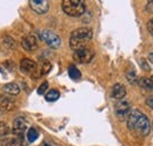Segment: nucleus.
Returning a JSON list of instances; mask_svg holds the SVG:
<instances>
[{
    "label": "nucleus",
    "mask_w": 153,
    "mask_h": 146,
    "mask_svg": "<svg viewBox=\"0 0 153 146\" xmlns=\"http://www.w3.org/2000/svg\"><path fill=\"white\" fill-rule=\"evenodd\" d=\"M147 58H149V61H151V63L153 64V51L149 53V57H147Z\"/></svg>",
    "instance_id": "28"
},
{
    "label": "nucleus",
    "mask_w": 153,
    "mask_h": 146,
    "mask_svg": "<svg viewBox=\"0 0 153 146\" xmlns=\"http://www.w3.org/2000/svg\"><path fill=\"white\" fill-rule=\"evenodd\" d=\"M146 105L150 107V109L153 110V95H150L146 98Z\"/></svg>",
    "instance_id": "25"
},
{
    "label": "nucleus",
    "mask_w": 153,
    "mask_h": 146,
    "mask_svg": "<svg viewBox=\"0 0 153 146\" xmlns=\"http://www.w3.org/2000/svg\"><path fill=\"white\" fill-rule=\"evenodd\" d=\"M126 95V87L123 84H115L111 90V97L117 100H121Z\"/></svg>",
    "instance_id": "11"
},
{
    "label": "nucleus",
    "mask_w": 153,
    "mask_h": 146,
    "mask_svg": "<svg viewBox=\"0 0 153 146\" xmlns=\"http://www.w3.org/2000/svg\"><path fill=\"white\" fill-rule=\"evenodd\" d=\"M151 80H152V83H153V75L151 77Z\"/></svg>",
    "instance_id": "30"
},
{
    "label": "nucleus",
    "mask_w": 153,
    "mask_h": 146,
    "mask_svg": "<svg viewBox=\"0 0 153 146\" xmlns=\"http://www.w3.org/2000/svg\"><path fill=\"white\" fill-rule=\"evenodd\" d=\"M30 7L38 14H45L48 12L50 4L46 0H31L30 1Z\"/></svg>",
    "instance_id": "8"
},
{
    "label": "nucleus",
    "mask_w": 153,
    "mask_h": 146,
    "mask_svg": "<svg viewBox=\"0 0 153 146\" xmlns=\"http://www.w3.org/2000/svg\"><path fill=\"white\" fill-rule=\"evenodd\" d=\"M68 74H70V77H71L72 79H74V80L79 79V78L81 77V73H80V71L76 69V66H73V65L68 67Z\"/></svg>",
    "instance_id": "21"
},
{
    "label": "nucleus",
    "mask_w": 153,
    "mask_h": 146,
    "mask_svg": "<svg viewBox=\"0 0 153 146\" xmlns=\"http://www.w3.org/2000/svg\"><path fill=\"white\" fill-rule=\"evenodd\" d=\"M138 85H139L140 87L145 89V90H150V91H152L153 90L152 80H151V79H149V78H145V77H143V78H140V79H139Z\"/></svg>",
    "instance_id": "16"
},
{
    "label": "nucleus",
    "mask_w": 153,
    "mask_h": 146,
    "mask_svg": "<svg viewBox=\"0 0 153 146\" xmlns=\"http://www.w3.org/2000/svg\"><path fill=\"white\" fill-rule=\"evenodd\" d=\"M8 132H10V127L7 126V124L4 121H0V137L7 136Z\"/></svg>",
    "instance_id": "22"
},
{
    "label": "nucleus",
    "mask_w": 153,
    "mask_h": 146,
    "mask_svg": "<svg viewBox=\"0 0 153 146\" xmlns=\"http://www.w3.org/2000/svg\"><path fill=\"white\" fill-rule=\"evenodd\" d=\"M27 128V123L24 118H16L14 121H13V127H12V131H13V134L14 136H21Z\"/></svg>",
    "instance_id": "10"
},
{
    "label": "nucleus",
    "mask_w": 153,
    "mask_h": 146,
    "mask_svg": "<svg viewBox=\"0 0 153 146\" xmlns=\"http://www.w3.org/2000/svg\"><path fill=\"white\" fill-rule=\"evenodd\" d=\"M51 69H52V65H51V63H50V61H47V60L42 61V63H41V65L39 66V71H40V74H41V75L47 74V73L51 71Z\"/></svg>",
    "instance_id": "19"
},
{
    "label": "nucleus",
    "mask_w": 153,
    "mask_h": 146,
    "mask_svg": "<svg viewBox=\"0 0 153 146\" xmlns=\"http://www.w3.org/2000/svg\"><path fill=\"white\" fill-rule=\"evenodd\" d=\"M114 113L119 120H125L131 113V105L126 100H120L114 107Z\"/></svg>",
    "instance_id": "7"
},
{
    "label": "nucleus",
    "mask_w": 153,
    "mask_h": 146,
    "mask_svg": "<svg viewBox=\"0 0 153 146\" xmlns=\"http://www.w3.org/2000/svg\"><path fill=\"white\" fill-rule=\"evenodd\" d=\"M2 44L8 50H13L16 47V40L10 36H2Z\"/></svg>",
    "instance_id": "17"
},
{
    "label": "nucleus",
    "mask_w": 153,
    "mask_h": 146,
    "mask_svg": "<svg viewBox=\"0 0 153 146\" xmlns=\"http://www.w3.org/2000/svg\"><path fill=\"white\" fill-rule=\"evenodd\" d=\"M59 97H60V92L58 91V90H51V91H48L45 94V99L47 101H50V103L58 100Z\"/></svg>",
    "instance_id": "18"
},
{
    "label": "nucleus",
    "mask_w": 153,
    "mask_h": 146,
    "mask_svg": "<svg viewBox=\"0 0 153 146\" xmlns=\"http://www.w3.org/2000/svg\"><path fill=\"white\" fill-rule=\"evenodd\" d=\"M40 146H53V145H52V144H50V143H47V142H44Z\"/></svg>",
    "instance_id": "29"
},
{
    "label": "nucleus",
    "mask_w": 153,
    "mask_h": 146,
    "mask_svg": "<svg viewBox=\"0 0 153 146\" xmlns=\"http://www.w3.org/2000/svg\"><path fill=\"white\" fill-rule=\"evenodd\" d=\"M40 38L52 48H59L61 45V39L57 33L50 31V30H42L39 32Z\"/></svg>",
    "instance_id": "6"
},
{
    "label": "nucleus",
    "mask_w": 153,
    "mask_h": 146,
    "mask_svg": "<svg viewBox=\"0 0 153 146\" xmlns=\"http://www.w3.org/2000/svg\"><path fill=\"white\" fill-rule=\"evenodd\" d=\"M38 137H39V133L36 128L32 127V128H30V130H28V132H27V140H28L30 143L36 142V140L38 139Z\"/></svg>",
    "instance_id": "20"
},
{
    "label": "nucleus",
    "mask_w": 153,
    "mask_h": 146,
    "mask_svg": "<svg viewBox=\"0 0 153 146\" xmlns=\"http://www.w3.org/2000/svg\"><path fill=\"white\" fill-rule=\"evenodd\" d=\"M93 57H94V51L88 46L80 47L73 52V59L79 64H88L92 61Z\"/></svg>",
    "instance_id": "4"
},
{
    "label": "nucleus",
    "mask_w": 153,
    "mask_h": 146,
    "mask_svg": "<svg viewBox=\"0 0 153 146\" xmlns=\"http://www.w3.org/2000/svg\"><path fill=\"white\" fill-rule=\"evenodd\" d=\"M2 91L11 95H18L20 93V87L14 83H8L2 86Z\"/></svg>",
    "instance_id": "14"
},
{
    "label": "nucleus",
    "mask_w": 153,
    "mask_h": 146,
    "mask_svg": "<svg viewBox=\"0 0 153 146\" xmlns=\"http://www.w3.org/2000/svg\"><path fill=\"white\" fill-rule=\"evenodd\" d=\"M14 109V103L6 95L0 94V110L1 111H12Z\"/></svg>",
    "instance_id": "12"
},
{
    "label": "nucleus",
    "mask_w": 153,
    "mask_h": 146,
    "mask_svg": "<svg viewBox=\"0 0 153 146\" xmlns=\"http://www.w3.org/2000/svg\"><path fill=\"white\" fill-rule=\"evenodd\" d=\"M93 36V32L88 27H80L74 30L70 36V46L76 51L80 47L86 46Z\"/></svg>",
    "instance_id": "2"
},
{
    "label": "nucleus",
    "mask_w": 153,
    "mask_h": 146,
    "mask_svg": "<svg viewBox=\"0 0 153 146\" xmlns=\"http://www.w3.org/2000/svg\"><path fill=\"white\" fill-rule=\"evenodd\" d=\"M21 46L25 51L27 52H32L36 51L38 48V41L37 38L34 36H27L21 39Z\"/></svg>",
    "instance_id": "9"
},
{
    "label": "nucleus",
    "mask_w": 153,
    "mask_h": 146,
    "mask_svg": "<svg viewBox=\"0 0 153 146\" xmlns=\"http://www.w3.org/2000/svg\"><path fill=\"white\" fill-rule=\"evenodd\" d=\"M47 89H48V83L47 81H44L40 86H39L38 89V94H45V92L47 91Z\"/></svg>",
    "instance_id": "24"
},
{
    "label": "nucleus",
    "mask_w": 153,
    "mask_h": 146,
    "mask_svg": "<svg viewBox=\"0 0 153 146\" xmlns=\"http://www.w3.org/2000/svg\"><path fill=\"white\" fill-rule=\"evenodd\" d=\"M20 70L24 73L30 74L34 79H38V78L41 77L38 64L36 61L31 60V59H22L21 63H20Z\"/></svg>",
    "instance_id": "5"
},
{
    "label": "nucleus",
    "mask_w": 153,
    "mask_h": 146,
    "mask_svg": "<svg viewBox=\"0 0 153 146\" xmlns=\"http://www.w3.org/2000/svg\"><path fill=\"white\" fill-rule=\"evenodd\" d=\"M2 146H21V138L20 136H13V137H6L1 140Z\"/></svg>",
    "instance_id": "13"
},
{
    "label": "nucleus",
    "mask_w": 153,
    "mask_h": 146,
    "mask_svg": "<svg viewBox=\"0 0 153 146\" xmlns=\"http://www.w3.org/2000/svg\"><path fill=\"white\" fill-rule=\"evenodd\" d=\"M152 130H153V123H152Z\"/></svg>",
    "instance_id": "31"
},
{
    "label": "nucleus",
    "mask_w": 153,
    "mask_h": 146,
    "mask_svg": "<svg viewBox=\"0 0 153 146\" xmlns=\"http://www.w3.org/2000/svg\"><path fill=\"white\" fill-rule=\"evenodd\" d=\"M126 79H127V81H128L130 84H132V85H138L139 78L137 77V72H135L134 69L131 67V69L126 72Z\"/></svg>",
    "instance_id": "15"
},
{
    "label": "nucleus",
    "mask_w": 153,
    "mask_h": 146,
    "mask_svg": "<svg viewBox=\"0 0 153 146\" xmlns=\"http://www.w3.org/2000/svg\"><path fill=\"white\" fill-rule=\"evenodd\" d=\"M62 11L70 17H81L86 11V5L82 0H64L61 4Z\"/></svg>",
    "instance_id": "3"
},
{
    "label": "nucleus",
    "mask_w": 153,
    "mask_h": 146,
    "mask_svg": "<svg viewBox=\"0 0 153 146\" xmlns=\"http://www.w3.org/2000/svg\"><path fill=\"white\" fill-rule=\"evenodd\" d=\"M127 127L139 137H146L151 131V123L146 114L139 110H133L127 118Z\"/></svg>",
    "instance_id": "1"
},
{
    "label": "nucleus",
    "mask_w": 153,
    "mask_h": 146,
    "mask_svg": "<svg viewBox=\"0 0 153 146\" xmlns=\"http://www.w3.org/2000/svg\"><path fill=\"white\" fill-rule=\"evenodd\" d=\"M5 66H7V69H8L10 71L14 70V63H12V61H10V60H7V61L5 63Z\"/></svg>",
    "instance_id": "27"
},
{
    "label": "nucleus",
    "mask_w": 153,
    "mask_h": 146,
    "mask_svg": "<svg viewBox=\"0 0 153 146\" xmlns=\"http://www.w3.org/2000/svg\"><path fill=\"white\" fill-rule=\"evenodd\" d=\"M147 30H149V32L153 36V18L150 19L149 22H147Z\"/></svg>",
    "instance_id": "26"
},
{
    "label": "nucleus",
    "mask_w": 153,
    "mask_h": 146,
    "mask_svg": "<svg viewBox=\"0 0 153 146\" xmlns=\"http://www.w3.org/2000/svg\"><path fill=\"white\" fill-rule=\"evenodd\" d=\"M138 63H139V65L143 67L144 71H150V70H151V67H150V65H149V63L146 61L145 58H140V59L138 60Z\"/></svg>",
    "instance_id": "23"
}]
</instances>
